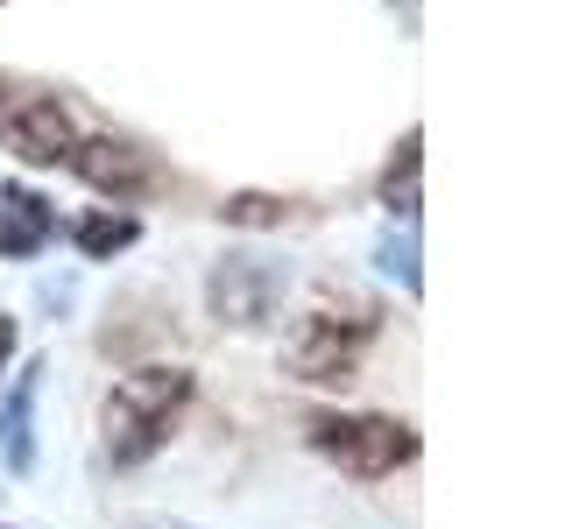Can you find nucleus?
<instances>
[{
	"mask_svg": "<svg viewBox=\"0 0 565 529\" xmlns=\"http://www.w3.org/2000/svg\"><path fill=\"white\" fill-rule=\"evenodd\" d=\"M375 261H382V276H396V282H403V296H424V276H417V234H411V226H403V234H382Z\"/></svg>",
	"mask_w": 565,
	"mask_h": 529,
	"instance_id": "f8f14e48",
	"label": "nucleus"
},
{
	"mask_svg": "<svg viewBox=\"0 0 565 529\" xmlns=\"http://www.w3.org/2000/svg\"><path fill=\"white\" fill-rule=\"evenodd\" d=\"M71 170L85 176L93 191H106V198H149L156 184H163V170L149 163V149H135V141H120V134H93V141H71V155H64Z\"/></svg>",
	"mask_w": 565,
	"mask_h": 529,
	"instance_id": "39448f33",
	"label": "nucleus"
},
{
	"mask_svg": "<svg viewBox=\"0 0 565 529\" xmlns=\"http://www.w3.org/2000/svg\"><path fill=\"white\" fill-rule=\"evenodd\" d=\"M375 332H382L375 304H353V296L332 304V296H326V304H311L305 317H297L282 367H290L305 388H347L353 375H361V353H367Z\"/></svg>",
	"mask_w": 565,
	"mask_h": 529,
	"instance_id": "f03ea898",
	"label": "nucleus"
},
{
	"mask_svg": "<svg viewBox=\"0 0 565 529\" xmlns=\"http://www.w3.org/2000/svg\"><path fill=\"white\" fill-rule=\"evenodd\" d=\"M135 240H141L135 212H85L78 219V255L85 261H114V255H128Z\"/></svg>",
	"mask_w": 565,
	"mask_h": 529,
	"instance_id": "9b49d317",
	"label": "nucleus"
},
{
	"mask_svg": "<svg viewBox=\"0 0 565 529\" xmlns=\"http://www.w3.org/2000/svg\"><path fill=\"white\" fill-rule=\"evenodd\" d=\"M226 226H247V234H282V226H305L318 219V205L305 198H276V191H234V198L220 205Z\"/></svg>",
	"mask_w": 565,
	"mask_h": 529,
	"instance_id": "1a4fd4ad",
	"label": "nucleus"
},
{
	"mask_svg": "<svg viewBox=\"0 0 565 529\" xmlns=\"http://www.w3.org/2000/svg\"><path fill=\"white\" fill-rule=\"evenodd\" d=\"M205 296H212V317H220V325L262 332L282 304V269H269V261H255V255H226L205 282Z\"/></svg>",
	"mask_w": 565,
	"mask_h": 529,
	"instance_id": "20e7f679",
	"label": "nucleus"
},
{
	"mask_svg": "<svg viewBox=\"0 0 565 529\" xmlns=\"http://www.w3.org/2000/svg\"><path fill=\"white\" fill-rule=\"evenodd\" d=\"M191 402V367H135L106 388V458L114 466H149L156 452L170 445V431L184 423Z\"/></svg>",
	"mask_w": 565,
	"mask_h": 529,
	"instance_id": "f257e3e1",
	"label": "nucleus"
},
{
	"mask_svg": "<svg viewBox=\"0 0 565 529\" xmlns=\"http://www.w3.org/2000/svg\"><path fill=\"white\" fill-rule=\"evenodd\" d=\"M417 149H424V134H417V128H403L396 155H388V170H382V205L396 212L403 226H411V219H417V205H424V198H417V163H424Z\"/></svg>",
	"mask_w": 565,
	"mask_h": 529,
	"instance_id": "9d476101",
	"label": "nucleus"
},
{
	"mask_svg": "<svg viewBox=\"0 0 565 529\" xmlns=\"http://www.w3.org/2000/svg\"><path fill=\"white\" fill-rule=\"evenodd\" d=\"M305 438H311V452L318 458H332L340 473H353V481H388L396 466H411L417 458V431L403 417H311L305 423Z\"/></svg>",
	"mask_w": 565,
	"mask_h": 529,
	"instance_id": "7ed1b4c3",
	"label": "nucleus"
},
{
	"mask_svg": "<svg viewBox=\"0 0 565 529\" xmlns=\"http://www.w3.org/2000/svg\"><path fill=\"white\" fill-rule=\"evenodd\" d=\"M8 149L22 155L29 170H50V163H64L71 155V141H78V128H71V106L64 99H22V106H8Z\"/></svg>",
	"mask_w": 565,
	"mask_h": 529,
	"instance_id": "423d86ee",
	"label": "nucleus"
},
{
	"mask_svg": "<svg viewBox=\"0 0 565 529\" xmlns=\"http://www.w3.org/2000/svg\"><path fill=\"white\" fill-rule=\"evenodd\" d=\"M8 360H14V317L0 311V367H8Z\"/></svg>",
	"mask_w": 565,
	"mask_h": 529,
	"instance_id": "ddd939ff",
	"label": "nucleus"
},
{
	"mask_svg": "<svg viewBox=\"0 0 565 529\" xmlns=\"http://www.w3.org/2000/svg\"><path fill=\"white\" fill-rule=\"evenodd\" d=\"M50 234H57L50 198H35L29 184H0V255L29 261V255H43V247H50Z\"/></svg>",
	"mask_w": 565,
	"mask_h": 529,
	"instance_id": "6e6552de",
	"label": "nucleus"
},
{
	"mask_svg": "<svg viewBox=\"0 0 565 529\" xmlns=\"http://www.w3.org/2000/svg\"><path fill=\"white\" fill-rule=\"evenodd\" d=\"M8 106H14V93H8V78H0V120H8Z\"/></svg>",
	"mask_w": 565,
	"mask_h": 529,
	"instance_id": "4468645a",
	"label": "nucleus"
},
{
	"mask_svg": "<svg viewBox=\"0 0 565 529\" xmlns=\"http://www.w3.org/2000/svg\"><path fill=\"white\" fill-rule=\"evenodd\" d=\"M35 396H43V360H29L0 396V458H8V473L35 466Z\"/></svg>",
	"mask_w": 565,
	"mask_h": 529,
	"instance_id": "0eeeda50",
	"label": "nucleus"
}]
</instances>
